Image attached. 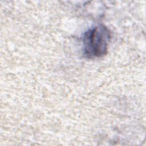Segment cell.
<instances>
[{
	"mask_svg": "<svg viewBox=\"0 0 146 146\" xmlns=\"http://www.w3.org/2000/svg\"><path fill=\"white\" fill-rule=\"evenodd\" d=\"M111 38L110 30L99 25L91 28L84 34L83 53L87 58L101 57L107 54Z\"/></svg>",
	"mask_w": 146,
	"mask_h": 146,
	"instance_id": "cell-1",
	"label": "cell"
}]
</instances>
